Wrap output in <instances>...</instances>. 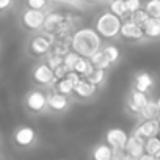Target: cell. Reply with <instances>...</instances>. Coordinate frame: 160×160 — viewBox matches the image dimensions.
I'll return each instance as SVG.
<instances>
[{"instance_id":"34","label":"cell","mask_w":160,"mask_h":160,"mask_svg":"<svg viewBox=\"0 0 160 160\" xmlns=\"http://www.w3.org/2000/svg\"><path fill=\"white\" fill-rule=\"evenodd\" d=\"M140 160H157V158H155L154 155H149V154H144V155H143V157H141Z\"/></svg>"},{"instance_id":"20","label":"cell","mask_w":160,"mask_h":160,"mask_svg":"<svg viewBox=\"0 0 160 160\" xmlns=\"http://www.w3.org/2000/svg\"><path fill=\"white\" fill-rule=\"evenodd\" d=\"M74 88H75V83L72 82V80H69V78H64V80H60V82H57L55 83V87H53V91H57V93H60V94H63V96H72L74 94Z\"/></svg>"},{"instance_id":"36","label":"cell","mask_w":160,"mask_h":160,"mask_svg":"<svg viewBox=\"0 0 160 160\" xmlns=\"http://www.w3.org/2000/svg\"><path fill=\"white\" fill-rule=\"evenodd\" d=\"M155 158H157V160H160V154H158V155H155Z\"/></svg>"},{"instance_id":"1","label":"cell","mask_w":160,"mask_h":160,"mask_svg":"<svg viewBox=\"0 0 160 160\" xmlns=\"http://www.w3.org/2000/svg\"><path fill=\"white\" fill-rule=\"evenodd\" d=\"M102 38L94 27H80L74 32L71 49L82 58H91L94 53L102 50Z\"/></svg>"},{"instance_id":"23","label":"cell","mask_w":160,"mask_h":160,"mask_svg":"<svg viewBox=\"0 0 160 160\" xmlns=\"http://www.w3.org/2000/svg\"><path fill=\"white\" fill-rule=\"evenodd\" d=\"M102 52L105 53V57L108 58V61L112 64H115V63H118L121 60V50H119V47L116 44H105L102 47Z\"/></svg>"},{"instance_id":"32","label":"cell","mask_w":160,"mask_h":160,"mask_svg":"<svg viewBox=\"0 0 160 160\" xmlns=\"http://www.w3.org/2000/svg\"><path fill=\"white\" fill-rule=\"evenodd\" d=\"M113 160H132L126 149H113Z\"/></svg>"},{"instance_id":"12","label":"cell","mask_w":160,"mask_h":160,"mask_svg":"<svg viewBox=\"0 0 160 160\" xmlns=\"http://www.w3.org/2000/svg\"><path fill=\"white\" fill-rule=\"evenodd\" d=\"M121 38L127 39V41H140L144 38V32L141 27H138L132 21L126 19L122 24V28H121Z\"/></svg>"},{"instance_id":"31","label":"cell","mask_w":160,"mask_h":160,"mask_svg":"<svg viewBox=\"0 0 160 160\" xmlns=\"http://www.w3.org/2000/svg\"><path fill=\"white\" fill-rule=\"evenodd\" d=\"M126 3H127V11H129V16L141 10V2H140V0H127Z\"/></svg>"},{"instance_id":"10","label":"cell","mask_w":160,"mask_h":160,"mask_svg":"<svg viewBox=\"0 0 160 160\" xmlns=\"http://www.w3.org/2000/svg\"><path fill=\"white\" fill-rule=\"evenodd\" d=\"M71 99L68 96H63L57 91H52L47 94V108L53 113H63L69 108Z\"/></svg>"},{"instance_id":"15","label":"cell","mask_w":160,"mask_h":160,"mask_svg":"<svg viewBox=\"0 0 160 160\" xmlns=\"http://www.w3.org/2000/svg\"><path fill=\"white\" fill-rule=\"evenodd\" d=\"M98 91V87H94L93 83H90L87 78H82L80 82L75 85L74 88V94L78 99H91Z\"/></svg>"},{"instance_id":"25","label":"cell","mask_w":160,"mask_h":160,"mask_svg":"<svg viewBox=\"0 0 160 160\" xmlns=\"http://www.w3.org/2000/svg\"><path fill=\"white\" fill-rule=\"evenodd\" d=\"M144 11L152 19H160V0H149L144 3Z\"/></svg>"},{"instance_id":"4","label":"cell","mask_w":160,"mask_h":160,"mask_svg":"<svg viewBox=\"0 0 160 160\" xmlns=\"http://www.w3.org/2000/svg\"><path fill=\"white\" fill-rule=\"evenodd\" d=\"M46 18H47V13L46 11H36V10L25 8L22 11V14H21V22H22V25L27 30L41 33L44 30Z\"/></svg>"},{"instance_id":"30","label":"cell","mask_w":160,"mask_h":160,"mask_svg":"<svg viewBox=\"0 0 160 160\" xmlns=\"http://www.w3.org/2000/svg\"><path fill=\"white\" fill-rule=\"evenodd\" d=\"M27 8L36 10V11H46L49 8V3L46 2V0H28V2H27Z\"/></svg>"},{"instance_id":"28","label":"cell","mask_w":160,"mask_h":160,"mask_svg":"<svg viewBox=\"0 0 160 160\" xmlns=\"http://www.w3.org/2000/svg\"><path fill=\"white\" fill-rule=\"evenodd\" d=\"M80 58H82V57H80V55H77L75 52H69L66 57H64V66L71 71V72H74L75 71V66H77V63H78V60Z\"/></svg>"},{"instance_id":"33","label":"cell","mask_w":160,"mask_h":160,"mask_svg":"<svg viewBox=\"0 0 160 160\" xmlns=\"http://www.w3.org/2000/svg\"><path fill=\"white\" fill-rule=\"evenodd\" d=\"M13 2L11 0H0V10H7L8 7H11Z\"/></svg>"},{"instance_id":"22","label":"cell","mask_w":160,"mask_h":160,"mask_svg":"<svg viewBox=\"0 0 160 160\" xmlns=\"http://www.w3.org/2000/svg\"><path fill=\"white\" fill-rule=\"evenodd\" d=\"M113 14H116L118 18H121L122 21L129 19V11H127V3L124 0H115V2L110 3V8H108Z\"/></svg>"},{"instance_id":"14","label":"cell","mask_w":160,"mask_h":160,"mask_svg":"<svg viewBox=\"0 0 160 160\" xmlns=\"http://www.w3.org/2000/svg\"><path fill=\"white\" fill-rule=\"evenodd\" d=\"M152 87H154V78H152V75H151L149 72H138V74L135 75L133 90L148 94V91H151Z\"/></svg>"},{"instance_id":"17","label":"cell","mask_w":160,"mask_h":160,"mask_svg":"<svg viewBox=\"0 0 160 160\" xmlns=\"http://www.w3.org/2000/svg\"><path fill=\"white\" fill-rule=\"evenodd\" d=\"M91 160H113V149L107 143H99L91 151Z\"/></svg>"},{"instance_id":"7","label":"cell","mask_w":160,"mask_h":160,"mask_svg":"<svg viewBox=\"0 0 160 160\" xmlns=\"http://www.w3.org/2000/svg\"><path fill=\"white\" fill-rule=\"evenodd\" d=\"M129 138H130V135L126 130L119 129V127L108 129L107 133H105V143L112 149H126V146L129 143Z\"/></svg>"},{"instance_id":"8","label":"cell","mask_w":160,"mask_h":160,"mask_svg":"<svg viewBox=\"0 0 160 160\" xmlns=\"http://www.w3.org/2000/svg\"><path fill=\"white\" fill-rule=\"evenodd\" d=\"M160 133V121H141L140 124L135 126L132 135L143 138V140H149L154 138Z\"/></svg>"},{"instance_id":"13","label":"cell","mask_w":160,"mask_h":160,"mask_svg":"<svg viewBox=\"0 0 160 160\" xmlns=\"http://www.w3.org/2000/svg\"><path fill=\"white\" fill-rule=\"evenodd\" d=\"M144 143H146V140L138 138V137H135V135H130L129 143H127V146H126V151L129 152V155H130L132 160H140V158L146 154V151H144Z\"/></svg>"},{"instance_id":"9","label":"cell","mask_w":160,"mask_h":160,"mask_svg":"<svg viewBox=\"0 0 160 160\" xmlns=\"http://www.w3.org/2000/svg\"><path fill=\"white\" fill-rule=\"evenodd\" d=\"M13 141H14L16 146H19V148H30V146L36 141V132H35L33 127L21 126V127L16 129V132L13 133Z\"/></svg>"},{"instance_id":"24","label":"cell","mask_w":160,"mask_h":160,"mask_svg":"<svg viewBox=\"0 0 160 160\" xmlns=\"http://www.w3.org/2000/svg\"><path fill=\"white\" fill-rule=\"evenodd\" d=\"M90 83H93L94 87H102L105 83V80H107V71H101V69H94L93 74L87 78Z\"/></svg>"},{"instance_id":"5","label":"cell","mask_w":160,"mask_h":160,"mask_svg":"<svg viewBox=\"0 0 160 160\" xmlns=\"http://www.w3.org/2000/svg\"><path fill=\"white\" fill-rule=\"evenodd\" d=\"M32 80L38 87H55L57 78L53 69L47 63H38L32 71Z\"/></svg>"},{"instance_id":"27","label":"cell","mask_w":160,"mask_h":160,"mask_svg":"<svg viewBox=\"0 0 160 160\" xmlns=\"http://www.w3.org/2000/svg\"><path fill=\"white\" fill-rule=\"evenodd\" d=\"M149 19H151V18H149V14L144 11V8H141L140 11H137V13H133V14L129 16V21H132L133 24H137V25L141 27V28L146 25V22H148Z\"/></svg>"},{"instance_id":"18","label":"cell","mask_w":160,"mask_h":160,"mask_svg":"<svg viewBox=\"0 0 160 160\" xmlns=\"http://www.w3.org/2000/svg\"><path fill=\"white\" fill-rule=\"evenodd\" d=\"M143 32H144V38H149V39H157L160 38V19H149L146 22V25L143 27Z\"/></svg>"},{"instance_id":"6","label":"cell","mask_w":160,"mask_h":160,"mask_svg":"<svg viewBox=\"0 0 160 160\" xmlns=\"http://www.w3.org/2000/svg\"><path fill=\"white\" fill-rule=\"evenodd\" d=\"M25 108L30 113H42L47 110V94L42 90H32L25 96Z\"/></svg>"},{"instance_id":"11","label":"cell","mask_w":160,"mask_h":160,"mask_svg":"<svg viewBox=\"0 0 160 160\" xmlns=\"http://www.w3.org/2000/svg\"><path fill=\"white\" fill-rule=\"evenodd\" d=\"M149 102V98H148V94H144V93H140V91H137V90H130V93H129V96H127V108H129V112H132V113H135V115H140L141 113V110L144 108V105Z\"/></svg>"},{"instance_id":"21","label":"cell","mask_w":160,"mask_h":160,"mask_svg":"<svg viewBox=\"0 0 160 160\" xmlns=\"http://www.w3.org/2000/svg\"><path fill=\"white\" fill-rule=\"evenodd\" d=\"M90 61L93 63L94 69H101V71H108L110 66H112V63L108 61V58L105 57V53H104L102 50H99L98 53H94V55L90 58Z\"/></svg>"},{"instance_id":"29","label":"cell","mask_w":160,"mask_h":160,"mask_svg":"<svg viewBox=\"0 0 160 160\" xmlns=\"http://www.w3.org/2000/svg\"><path fill=\"white\" fill-rule=\"evenodd\" d=\"M46 63L55 71V69H58L60 66L64 64V58L60 57V55H55V53H49V55L46 57Z\"/></svg>"},{"instance_id":"26","label":"cell","mask_w":160,"mask_h":160,"mask_svg":"<svg viewBox=\"0 0 160 160\" xmlns=\"http://www.w3.org/2000/svg\"><path fill=\"white\" fill-rule=\"evenodd\" d=\"M144 151H146V154H149V155H158L160 154V138L158 137H154V138H149V140H146V143H144Z\"/></svg>"},{"instance_id":"3","label":"cell","mask_w":160,"mask_h":160,"mask_svg":"<svg viewBox=\"0 0 160 160\" xmlns=\"http://www.w3.org/2000/svg\"><path fill=\"white\" fill-rule=\"evenodd\" d=\"M53 41H55V38L44 33V32L36 33L28 42V50L35 57H47L52 50Z\"/></svg>"},{"instance_id":"16","label":"cell","mask_w":160,"mask_h":160,"mask_svg":"<svg viewBox=\"0 0 160 160\" xmlns=\"http://www.w3.org/2000/svg\"><path fill=\"white\" fill-rule=\"evenodd\" d=\"M140 116L143 118V121H160V108L157 99H149V102L141 110Z\"/></svg>"},{"instance_id":"35","label":"cell","mask_w":160,"mask_h":160,"mask_svg":"<svg viewBox=\"0 0 160 160\" xmlns=\"http://www.w3.org/2000/svg\"><path fill=\"white\" fill-rule=\"evenodd\" d=\"M157 104H158V108H160V96L157 98Z\"/></svg>"},{"instance_id":"2","label":"cell","mask_w":160,"mask_h":160,"mask_svg":"<svg viewBox=\"0 0 160 160\" xmlns=\"http://www.w3.org/2000/svg\"><path fill=\"white\" fill-rule=\"evenodd\" d=\"M122 24H124V21L121 18H118L116 14H113L110 10H105V11H102L96 18V21H94V30L104 39H115V38L121 36Z\"/></svg>"},{"instance_id":"19","label":"cell","mask_w":160,"mask_h":160,"mask_svg":"<svg viewBox=\"0 0 160 160\" xmlns=\"http://www.w3.org/2000/svg\"><path fill=\"white\" fill-rule=\"evenodd\" d=\"M93 71H94V66H93V63L90 61V58H80L78 63H77V66H75V71H74V72H77L82 78H88V77L93 74Z\"/></svg>"}]
</instances>
